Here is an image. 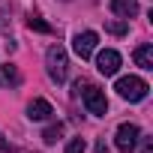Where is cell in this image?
Masks as SVG:
<instances>
[{"instance_id":"6da1fadb","label":"cell","mask_w":153,"mask_h":153,"mask_svg":"<svg viewBox=\"0 0 153 153\" xmlns=\"http://www.w3.org/2000/svg\"><path fill=\"white\" fill-rule=\"evenodd\" d=\"M72 93L84 99V108H87L90 114H96V117H105V114H108L105 90H99L96 84H90V81H81V78H78V81L72 84Z\"/></svg>"},{"instance_id":"7a4b0ae2","label":"cell","mask_w":153,"mask_h":153,"mask_svg":"<svg viewBox=\"0 0 153 153\" xmlns=\"http://www.w3.org/2000/svg\"><path fill=\"white\" fill-rule=\"evenodd\" d=\"M45 69H48V78L63 84L66 81V72H69V57H66V48L63 45H51L45 51Z\"/></svg>"},{"instance_id":"3957f363","label":"cell","mask_w":153,"mask_h":153,"mask_svg":"<svg viewBox=\"0 0 153 153\" xmlns=\"http://www.w3.org/2000/svg\"><path fill=\"white\" fill-rule=\"evenodd\" d=\"M114 90H117L123 99H129V102H141V99H147L150 84H147L144 78H138V75H123V78H117Z\"/></svg>"},{"instance_id":"277c9868","label":"cell","mask_w":153,"mask_h":153,"mask_svg":"<svg viewBox=\"0 0 153 153\" xmlns=\"http://www.w3.org/2000/svg\"><path fill=\"white\" fill-rule=\"evenodd\" d=\"M138 138H141V129L135 123H120L117 126V135H114V144H117L120 153H135Z\"/></svg>"},{"instance_id":"5b68a950","label":"cell","mask_w":153,"mask_h":153,"mask_svg":"<svg viewBox=\"0 0 153 153\" xmlns=\"http://www.w3.org/2000/svg\"><path fill=\"white\" fill-rule=\"evenodd\" d=\"M96 42H99V36L93 30H81V33H75V39H72V51L78 54L81 60H90L93 51H96Z\"/></svg>"},{"instance_id":"8992f818","label":"cell","mask_w":153,"mask_h":153,"mask_svg":"<svg viewBox=\"0 0 153 153\" xmlns=\"http://www.w3.org/2000/svg\"><path fill=\"white\" fill-rule=\"evenodd\" d=\"M96 69H99L102 75H117V69H120V54H117L114 48H102V51L96 54Z\"/></svg>"},{"instance_id":"52a82bcc","label":"cell","mask_w":153,"mask_h":153,"mask_svg":"<svg viewBox=\"0 0 153 153\" xmlns=\"http://www.w3.org/2000/svg\"><path fill=\"white\" fill-rule=\"evenodd\" d=\"M51 114H54V108H51L48 99H33V102L27 105V117H30V120H48Z\"/></svg>"},{"instance_id":"ba28073f","label":"cell","mask_w":153,"mask_h":153,"mask_svg":"<svg viewBox=\"0 0 153 153\" xmlns=\"http://www.w3.org/2000/svg\"><path fill=\"white\" fill-rule=\"evenodd\" d=\"M111 12L120 18H132L138 15V0H111Z\"/></svg>"},{"instance_id":"9c48e42d","label":"cell","mask_w":153,"mask_h":153,"mask_svg":"<svg viewBox=\"0 0 153 153\" xmlns=\"http://www.w3.org/2000/svg\"><path fill=\"white\" fill-rule=\"evenodd\" d=\"M132 57H135V63H138L141 69H153V45H150V42H144V45H138Z\"/></svg>"},{"instance_id":"30bf717a","label":"cell","mask_w":153,"mask_h":153,"mask_svg":"<svg viewBox=\"0 0 153 153\" xmlns=\"http://www.w3.org/2000/svg\"><path fill=\"white\" fill-rule=\"evenodd\" d=\"M0 84H9V87H18L21 84V75H18V69L15 66H0Z\"/></svg>"},{"instance_id":"8fae6325","label":"cell","mask_w":153,"mask_h":153,"mask_svg":"<svg viewBox=\"0 0 153 153\" xmlns=\"http://www.w3.org/2000/svg\"><path fill=\"white\" fill-rule=\"evenodd\" d=\"M60 135H63V123H51V126L42 132V141H45V144H54Z\"/></svg>"},{"instance_id":"7c38bea8","label":"cell","mask_w":153,"mask_h":153,"mask_svg":"<svg viewBox=\"0 0 153 153\" xmlns=\"http://www.w3.org/2000/svg\"><path fill=\"white\" fill-rule=\"evenodd\" d=\"M105 30L114 33V36H123V33L129 30V24H126V18H120V21H105Z\"/></svg>"},{"instance_id":"4fadbf2b","label":"cell","mask_w":153,"mask_h":153,"mask_svg":"<svg viewBox=\"0 0 153 153\" xmlns=\"http://www.w3.org/2000/svg\"><path fill=\"white\" fill-rule=\"evenodd\" d=\"M27 27H30V30H36V33H51V24H48V21H42V18H30V21H27Z\"/></svg>"},{"instance_id":"5bb4252c","label":"cell","mask_w":153,"mask_h":153,"mask_svg":"<svg viewBox=\"0 0 153 153\" xmlns=\"http://www.w3.org/2000/svg\"><path fill=\"white\" fill-rule=\"evenodd\" d=\"M84 150H87L84 138H72V141L66 144V153H84Z\"/></svg>"},{"instance_id":"9a60e30c","label":"cell","mask_w":153,"mask_h":153,"mask_svg":"<svg viewBox=\"0 0 153 153\" xmlns=\"http://www.w3.org/2000/svg\"><path fill=\"white\" fill-rule=\"evenodd\" d=\"M0 153H12V144H9V138L0 132Z\"/></svg>"},{"instance_id":"2e32d148","label":"cell","mask_w":153,"mask_h":153,"mask_svg":"<svg viewBox=\"0 0 153 153\" xmlns=\"http://www.w3.org/2000/svg\"><path fill=\"white\" fill-rule=\"evenodd\" d=\"M141 141V153H153V141L150 138H138Z\"/></svg>"},{"instance_id":"e0dca14e","label":"cell","mask_w":153,"mask_h":153,"mask_svg":"<svg viewBox=\"0 0 153 153\" xmlns=\"http://www.w3.org/2000/svg\"><path fill=\"white\" fill-rule=\"evenodd\" d=\"M96 153H111V150H108V144H105V138H99V141H96Z\"/></svg>"}]
</instances>
